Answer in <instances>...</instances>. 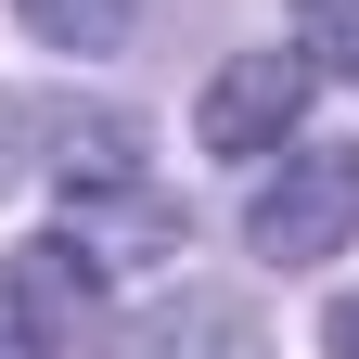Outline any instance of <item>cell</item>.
I'll list each match as a JSON object with an SVG mask.
<instances>
[{
  "mask_svg": "<svg viewBox=\"0 0 359 359\" xmlns=\"http://www.w3.org/2000/svg\"><path fill=\"white\" fill-rule=\"evenodd\" d=\"M359 244V142H295L269 154L257 205H244V257L257 269H334Z\"/></svg>",
  "mask_w": 359,
  "mask_h": 359,
  "instance_id": "1",
  "label": "cell"
},
{
  "mask_svg": "<svg viewBox=\"0 0 359 359\" xmlns=\"http://www.w3.org/2000/svg\"><path fill=\"white\" fill-rule=\"evenodd\" d=\"M308 90H321V77H308L283 39H269V52H231V65L205 77V103H193V142H205L218 167L295 154V142H308Z\"/></svg>",
  "mask_w": 359,
  "mask_h": 359,
  "instance_id": "2",
  "label": "cell"
},
{
  "mask_svg": "<svg viewBox=\"0 0 359 359\" xmlns=\"http://www.w3.org/2000/svg\"><path fill=\"white\" fill-rule=\"evenodd\" d=\"M103 359H269V321H257V295L231 283H167L142 321H116Z\"/></svg>",
  "mask_w": 359,
  "mask_h": 359,
  "instance_id": "3",
  "label": "cell"
},
{
  "mask_svg": "<svg viewBox=\"0 0 359 359\" xmlns=\"http://www.w3.org/2000/svg\"><path fill=\"white\" fill-rule=\"evenodd\" d=\"M103 295H116V283H103V269H90L65 231H26L13 257H0V308H13V321L52 346V359H77L90 334H103Z\"/></svg>",
  "mask_w": 359,
  "mask_h": 359,
  "instance_id": "4",
  "label": "cell"
},
{
  "mask_svg": "<svg viewBox=\"0 0 359 359\" xmlns=\"http://www.w3.org/2000/svg\"><path fill=\"white\" fill-rule=\"evenodd\" d=\"M65 244L116 283V269H142V257H180V244H193V205H167L154 180H128V193H103V205H65Z\"/></svg>",
  "mask_w": 359,
  "mask_h": 359,
  "instance_id": "5",
  "label": "cell"
},
{
  "mask_svg": "<svg viewBox=\"0 0 359 359\" xmlns=\"http://www.w3.org/2000/svg\"><path fill=\"white\" fill-rule=\"evenodd\" d=\"M39 167H52V193L65 205H103V193H128L142 180V116H103V103H65L52 128H39Z\"/></svg>",
  "mask_w": 359,
  "mask_h": 359,
  "instance_id": "6",
  "label": "cell"
},
{
  "mask_svg": "<svg viewBox=\"0 0 359 359\" xmlns=\"http://www.w3.org/2000/svg\"><path fill=\"white\" fill-rule=\"evenodd\" d=\"M13 26L39 52H65V65H103V52L142 39V0H13Z\"/></svg>",
  "mask_w": 359,
  "mask_h": 359,
  "instance_id": "7",
  "label": "cell"
},
{
  "mask_svg": "<svg viewBox=\"0 0 359 359\" xmlns=\"http://www.w3.org/2000/svg\"><path fill=\"white\" fill-rule=\"evenodd\" d=\"M283 52L308 77H359V0H295V39Z\"/></svg>",
  "mask_w": 359,
  "mask_h": 359,
  "instance_id": "8",
  "label": "cell"
},
{
  "mask_svg": "<svg viewBox=\"0 0 359 359\" xmlns=\"http://www.w3.org/2000/svg\"><path fill=\"white\" fill-rule=\"evenodd\" d=\"M39 128H52V103H26V90H0V193L39 167Z\"/></svg>",
  "mask_w": 359,
  "mask_h": 359,
  "instance_id": "9",
  "label": "cell"
},
{
  "mask_svg": "<svg viewBox=\"0 0 359 359\" xmlns=\"http://www.w3.org/2000/svg\"><path fill=\"white\" fill-rule=\"evenodd\" d=\"M321 359H359V283H346V295L321 308Z\"/></svg>",
  "mask_w": 359,
  "mask_h": 359,
  "instance_id": "10",
  "label": "cell"
},
{
  "mask_svg": "<svg viewBox=\"0 0 359 359\" xmlns=\"http://www.w3.org/2000/svg\"><path fill=\"white\" fill-rule=\"evenodd\" d=\"M0 359H52V346H39V334L13 321V308H0Z\"/></svg>",
  "mask_w": 359,
  "mask_h": 359,
  "instance_id": "11",
  "label": "cell"
}]
</instances>
